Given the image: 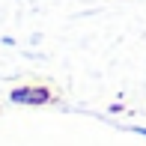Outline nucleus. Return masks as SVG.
<instances>
[{"mask_svg":"<svg viewBox=\"0 0 146 146\" xmlns=\"http://www.w3.org/2000/svg\"><path fill=\"white\" fill-rule=\"evenodd\" d=\"M15 102H45L48 98V92L45 90H15Z\"/></svg>","mask_w":146,"mask_h":146,"instance_id":"obj_1","label":"nucleus"}]
</instances>
